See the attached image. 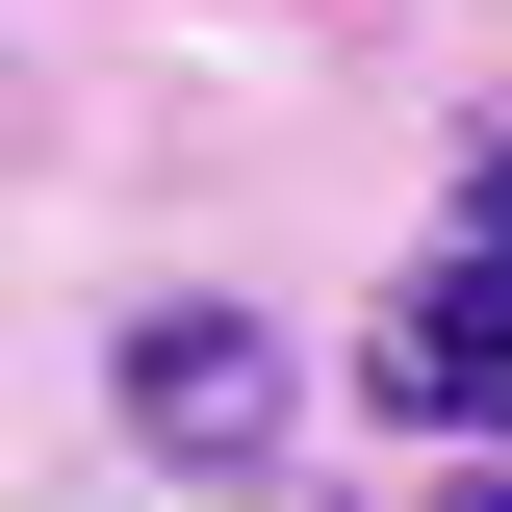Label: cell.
Masks as SVG:
<instances>
[{
	"mask_svg": "<svg viewBox=\"0 0 512 512\" xmlns=\"http://www.w3.org/2000/svg\"><path fill=\"white\" fill-rule=\"evenodd\" d=\"M128 436H154V461H256V436H282L256 333L231 308H154V333H128Z\"/></svg>",
	"mask_w": 512,
	"mask_h": 512,
	"instance_id": "7a4b0ae2",
	"label": "cell"
},
{
	"mask_svg": "<svg viewBox=\"0 0 512 512\" xmlns=\"http://www.w3.org/2000/svg\"><path fill=\"white\" fill-rule=\"evenodd\" d=\"M384 410H410V436H512V154L461 180V231L410 256V308H384Z\"/></svg>",
	"mask_w": 512,
	"mask_h": 512,
	"instance_id": "6da1fadb",
	"label": "cell"
},
{
	"mask_svg": "<svg viewBox=\"0 0 512 512\" xmlns=\"http://www.w3.org/2000/svg\"><path fill=\"white\" fill-rule=\"evenodd\" d=\"M487 512H512V487H487Z\"/></svg>",
	"mask_w": 512,
	"mask_h": 512,
	"instance_id": "3957f363",
	"label": "cell"
}]
</instances>
